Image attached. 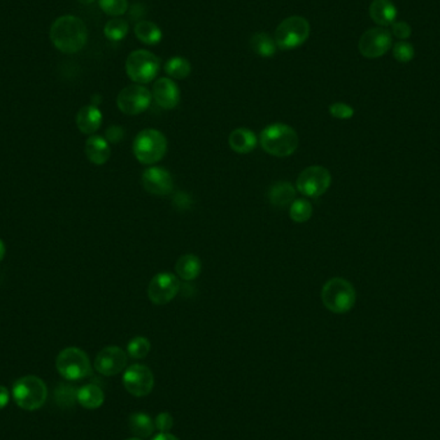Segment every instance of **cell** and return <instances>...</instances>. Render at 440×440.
Instances as JSON below:
<instances>
[{
    "label": "cell",
    "instance_id": "obj_1",
    "mask_svg": "<svg viewBox=\"0 0 440 440\" xmlns=\"http://www.w3.org/2000/svg\"><path fill=\"white\" fill-rule=\"evenodd\" d=\"M50 41L62 53H78L88 41V29L79 17H58L50 27Z\"/></svg>",
    "mask_w": 440,
    "mask_h": 440
},
{
    "label": "cell",
    "instance_id": "obj_2",
    "mask_svg": "<svg viewBox=\"0 0 440 440\" xmlns=\"http://www.w3.org/2000/svg\"><path fill=\"white\" fill-rule=\"evenodd\" d=\"M260 144L265 152L272 156L288 157L297 151L299 136L295 129L282 122H276L263 129Z\"/></svg>",
    "mask_w": 440,
    "mask_h": 440
},
{
    "label": "cell",
    "instance_id": "obj_3",
    "mask_svg": "<svg viewBox=\"0 0 440 440\" xmlns=\"http://www.w3.org/2000/svg\"><path fill=\"white\" fill-rule=\"evenodd\" d=\"M320 299L329 312L344 314L352 311L357 300V294L349 281L336 277L325 283Z\"/></svg>",
    "mask_w": 440,
    "mask_h": 440
},
{
    "label": "cell",
    "instance_id": "obj_4",
    "mask_svg": "<svg viewBox=\"0 0 440 440\" xmlns=\"http://www.w3.org/2000/svg\"><path fill=\"white\" fill-rule=\"evenodd\" d=\"M12 395L17 406L24 411H36L44 406L48 398V388L41 377L18 378L12 388Z\"/></svg>",
    "mask_w": 440,
    "mask_h": 440
},
{
    "label": "cell",
    "instance_id": "obj_5",
    "mask_svg": "<svg viewBox=\"0 0 440 440\" xmlns=\"http://www.w3.org/2000/svg\"><path fill=\"white\" fill-rule=\"evenodd\" d=\"M168 150V141L165 136L156 129L142 130L134 139L133 151L136 160L143 165H153L165 156Z\"/></svg>",
    "mask_w": 440,
    "mask_h": 440
},
{
    "label": "cell",
    "instance_id": "obj_6",
    "mask_svg": "<svg viewBox=\"0 0 440 440\" xmlns=\"http://www.w3.org/2000/svg\"><path fill=\"white\" fill-rule=\"evenodd\" d=\"M311 35V24L301 16L285 18L274 32L277 48L291 50L303 45Z\"/></svg>",
    "mask_w": 440,
    "mask_h": 440
},
{
    "label": "cell",
    "instance_id": "obj_7",
    "mask_svg": "<svg viewBox=\"0 0 440 440\" xmlns=\"http://www.w3.org/2000/svg\"><path fill=\"white\" fill-rule=\"evenodd\" d=\"M56 367L58 374L70 381L83 380L92 374V366L87 353L75 346L66 348L58 354Z\"/></svg>",
    "mask_w": 440,
    "mask_h": 440
},
{
    "label": "cell",
    "instance_id": "obj_8",
    "mask_svg": "<svg viewBox=\"0 0 440 440\" xmlns=\"http://www.w3.org/2000/svg\"><path fill=\"white\" fill-rule=\"evenodd\" d=\"M125 70L130 80L136 84H148L160 70V59L151 52L138 49L129 55L125 62Z\"/></svg>",
    "mask_w": 440,
    "mask_h": 440
},
{
    "label": "cell",
    "instance_id": "obj_9",
    "mask_svg": "<svg viewBox=\"0 0 440 440\" xmlns=\"http://www.w3.org/2000/svg\"><path fill=\"white\" fill-rule=\"evenodd\" d=\"M331 185V174L323 166H309L304 169L297 179V190L306 197H320L327 192Z\"/></svg>",
    "mask_w": 440,
    "mask_h": 440
},
{
    "label": "cell",
    "instance_id": "obj_10",
    "mask_svg": "<svg viewBox=\"0 0 440 440\" xmlns=\"http://www.w3.org/2000/svg\"><path fill=\"white\" fill-rule=\"evenodd\" d=\"M152 101V93L141 84H133L122 89L118 96V107L121 113L136 116L144 113Z\"/></svg>",
    "mask_w": 440,
    "mask_h": 440
},
{
    "label": "cell",
    "instance_id": "obj_11",
    "mask_svg": "<svg viewBox=\"0 0 440 440\" xmlns=\"http://www.w3.org/2000/svg\"><path fill=\"white\" fill-rule=\"evenodd\" d=\"M392 32L385 27H374L360 36L358 49L362 56L375 59L386 55L392 48Z\"/></svg>",
    "mask_w": 440,
    "mask_h": 440
},
{
    "label": "cell",
    "instance_id": "obj_12",
    "mask_svg": "<svg viewBox=\"0 0 440 440\" xmlns=\"http://www.w3.org/2000/svg\"><path fill=\"white\" fill-rule=\"evenodd\" d=\"M180 283L176 274L161 272L153 277L148 285V299L155 305H165L176 297Z\"/></svg>",
    "mask_w": 440,
    "mask_h": 440
},
{
    "label": "cell",
    "instance_id": "obj_13",
    "mask_svg": "<svg viewBox=\"0 0 440 440\" xmlns=\"http://www.w3.org/2000/svg\"><path fill=\"white\" fill-rule=\"evenodd\" d=\"M125 389L134 397H146L152 392L155 377L152 371L144 364H133L125 369L122 376Z\"/></svg>",
    "mask_w": 440,
    "mask_h": 440
},
{
    "label": "cell",
    "instance_id": "obj_14",
    "mask_svg": "<svg viewBox=\"0 0 440 440\" xmlns=\"http://www.w3.org/2000/svg\"><path fill=\"white\" fill-rule=\"evenodd\" d=\"M128 357L119 346H107L97 354L94 369L104 376L119 375L127 369Z\"/></svg>",
    "mask_w": 440,
    "mask_h": 440
},
{
    "label": "cell",
    "instance_id": "obj_15",
    "mask_svg": "<svg viewBox=\"0 0 440 440\" xmlns=\"http://www.w3.org/2000/svg\"><path fill=\"white\" fill-rule=\"evenodd\" d=\"M142 185L147 192L156 196H166L173 192L174 183L168 170L159 166L146 169L142 174Z\"/></svg>",
    "mask_w": 440,
    "mask_h": 440
},
{
    "label": "cell",
    "instance_id": "obj_16",
    "mask_svg": "<svg viewBox=\"0 0 440 440\" xmlns=\"http://www.w3.org/2000/svg\"><path fill=\"white\" fill-rule=\"evenodd\" d=\"M152 98L161 108L173 110L180 101V92L176 81L170 78H160L153 84Z\"/></svg>",
    "mask_w": 440,
    "mask_h": 440
},
{
    "label": "cell",
    "instance_id": "obj_17",
    "mask_svg": "<svg viewBox=\"0 0 440 440\" xmlns=\"http://www.w3.org/2000/svg\"><path fill=\"white\" fill-rule=\"evenodd\" d=\"M369 16L380 27H386L397 21L398 10L392 0H374L369 6Z\"/></svg>",
    "mask_w": 440,
    "mask_h": 440
},
{
    "label": "cell",
    "instance_id": "obj_18",
    "mask_svg": "<svg viewBox=\"0 0 440 440\" xmlns=\"http://www.w3.org/2000/svg\"><path fill=\"white\" fill-rule=\"evenodd\" d=\"M76 125L81 133L94 134L102 125V113L94 104L84 106L76 115Z\"/></svg>",
    "mask_w": 440,
    "mask_h": 440
},
{
    "label": "cell",
    "instance_id": "obj_19",
    "mask_svg": "<svg viewBox=\"0 0 440 440\" xmlns=\"http://www.w3.org/2000/svg\"><path fill=\"white\" fill-rule=\"evenodd\" d=\"M85 155L94 165H104L111 156V148L104 136H92L85 143Z\"/></svg>",
    "mask_w": 440,
    "mask_h": 440
},
{
    "label": "cell",
    "instance_id": "obj_20",
    "mask_svg": "<svg viewBox=\"0 0 440 440\" xmlns=\"http://www.w3.org/2000/svg\"><path fill=\"white\" fill-rule=\"evenodd\" d=\"M297 188L288 182H277L268 191V200L274 208H286L297 200Z\"/></svg>",
    "mask_w": 440,
    "mask_h": 440
},
{
    "label": "cell",
    "instance_id": "obj_21",
    "mask_svg": "<svg viewBox=\"0 0 440 440\" xmlns=\"http://www.w3.org/2000/svg\"><path fill=\"white\" fill-rule=\"evenodd\" d=\"M228 143L234 152L245 155L255 150L257 136L250 129L237 128L231 133Z\"/></svg>",
    "mask_w": 440,
    "mask_h": 440
},
{
    "label": "cell",
    "instance_id": "obj_22",
    "mask_svg": "<svg viewBox=\"0 0 440 440\" xmlns=\"http://www.w3.org/2000/svg\"><path fill=\"white\" fill-rule=\"evenodd\" d=\"M129 429L136 438H141V439L150 438L156 430L155 420L144 412L132 413L129 417Z\"/></svg>",
    "mask_w": 440,
    "mask_h": 440
},
{
    "label": "cell",
    "instance_id": "obj_23",
    "mask_svg": "<svg viewBox=\"0 0 440 440\" xmlns=\"http://www.w3.org/2000/svg\"><path fill=\"white\" fill-rule=\"evenodd\" d=\"M104 402V392L98 385L87 384L78 389V403L84 409H99Z\"/></svg>",
    "mask_w": 440,
    "mask_h": 440
},
{
    "label": "cell",
    "instance_id": "obj_24",
    "mask_svg": "<svg viewBox=\"0 0 440 440\" xmlns=\"http://www.w3.org/2000/svg\"><path fill=\"white\" fill-rule=\"evenodd\" d=\"M176 272L182 280H196L201 273V260L196 255L185 254L178 259Z\"/></svg>",
    "mask_w": 440,
    "mask_h": 440
},
{
    "label": "cell",
    "instance_id": "obj_25",
    "mask_svg": "<svg viewBox=\"0 0 440 440\" xmlns=\"http://www.w3.org/2000/svg\"><path fill=\"white\" fill-rule=\"evenodd\" d=\"M134 34H136L138 41H142L147 45H156L162 39V32L161 29L156 24L151 21L142 20L134 26Z\"/></svg>",
    "mask_w": 440,
    "mask_h": 440
},
{
    "label": "cell",
    "instance_id": "obj_26",
    "mask_svg": "<svg viewBox=\"0 0 440 440\" xmlns=\"http://www.w3.org/2000/svg\"><path fill=\"white\" fill-rule=\"evenodd\" d=\"M250 47L257 56L265 57V58L274 56L277 52V44L274 41V38L265 32L254 34L250 39Z\"/></svg>",
    "mask_w": 440,
    "mask_h": 440
},
{
    "label": "cell",
    "instance_id": "obj_27",
    "mask_svg": "<svg viewBox=\"0 0 440 440\" xmlns=\"http://www.w3.org/2000/svg\"><path fill=\"white\" fill-rule=\"evenodd\" d=\"M191 70V64L183 57H173L165 64V72L168 73L169 78L176 80H183L190 76Z\"/></svg>",
    "mask_w": 440,
    "mask_h": 440
},
{
    "label": "cell",
    "instance_id": "obj_28",
    "mask_svg": "<svg viewBox=\"0 0 440 440\" xmlns=\"http://www.w3.org/2000/svg\"><path fill=\"white\" fill-rule=\"evenodd\" d=\"M129 24L124 18H113L104 26V35L108 41H120L128 35Z\"/></svg>",
    "mask_w": 440,
    "mask_h": 440
},
{
    "label": "cell",
    "instance_id": "obj_29",
    "mask_svg": "<svg viewBox=\"0 0 440 440\" xmlns=\"http://www.w3.org/2000/svg\"><path fill=\"white\" fill-rule=\"evenodd\" d=\"M290 218L297 223H305L313 215L312 204L305 199H297L290 205Z\"/></svg>",
    "mask_w": 440,
    "mask_h": 440
},
{
    "label": "cell",
    "instance_id": "obj_30",
    "mask_svg": "<svg viewBox=\"0 0 440 440\" xmlns=\"http://www.w3.org/2000/svg\"><path fill=\"white\" fill-rule=\"evenodd\" d=\"M151 350V343L143 336L132 339L128 344V354L134 360H143Z\"/></svg>",
    "mask_w": 440,
    "mask_h": 440
},
{
    "label": "cell",
    "instance_id": "obj_31",
    "mask_svg": "<svg viewBox=\"0 0 440 440\" xmlns=\"http://www.w3.org/2000/svg\"><path fill=\"white\" fill-rule=\"evenodd\" d=\"M55 399L62 407H72L78 402V389L70 385H59L55 392Z\"/></svg>",
    "mask_w": 440,
    "mask_h": 440
},
{
    "label": "cell",
    "instance_id": "obj_32",
    "mask_svg": "<svg viewBox=\"0 0 440 440\" xmlns=\"http://www.w3.org/2000/svg\"><path fill=\"white\" fill-rule=\"evenodd\" d=\"M392 56L399 64H409L415 58V48L409 41H398L392 47Z\"/></svg>",
    "mask_w": 440,
    "mask_h": 440
},
{
    "label": "cell",
    "instance_id": "obj_33",
    "mask_svg": "<svg viewBox=\"0 0 440 440\" xmlns=\"http://www.w3.org/2000/svg\"><path fill=\"white\" fill-rule=\"evenodd\" d=\"M98 3L101 9L108 16H122L128 12V0H99Z\"/></svg>",
    "mask_w": 440,
    "mask_h": 440
},
{
    "label": "cell",
    "instance_id": "obj_34",
    "mask_svg": "<svg viewBox=\"0 0 440 440\" xmlns=\"http://www.w3.org/2000/svg\"><path fill=\"white\" fill-rule=\"evenodd\" d=\"M329 113L331 116H334L335 119L340 120H349L354 116V108L349 104H343V102H336L329 106Z\"/></svg>",
    "mask_w": 440,
    "mask_h": 440
},
{
    "label": "cell",
    "instance_id": "obj_35",
    "mask_svg": "<svg viewBox=\"0 0 440 440\" xmlns=\"http://www.w3.org/2000/svg\"><path fill=\"white\" fill-rule=\"evenodd\" d=\"M392 35H394L395 38H398L399 41H407L412 35V29L404 21H395L392 24Z\"/></svg>",
    "mask_w": 440,
    "mask_h": 440
},
{
    "label": "cell",
    "instance_id": "obj_36",
    "mask_svg": "<svg viewBox=\"0 0 440 440\" xmlns=\"http://www.w3.org/2000/svg\"><path fill=\"white\" fill-rule=\"evenodd\" d=\"M173 425H174V418L169 412H161L155 418V426L160 432H170L173 429Z\"/></svg>",
    "mask_w": 440,
    "mask_h": 440
},
{
    "label": "cell",
    "instance_id": "obj_37",
    "mask_svg": "<svg viewBox=\"0 0 440 440\" xmlns=\"http://www.w3.org/2000/svg\"><path fill=\"white\" fill-rule=\"evenodd\" d=\"M106 136H107V142L118 143L124 138V130H122L121 127L113 125V127H110V128L107 129Z\"/></svg>",
    "mask_w": 440,
    "mask_h": 440
},
{
    "label": "cell",
    "instance_id": "obj_38",
    "mask_svg": "<svg viewBox=\"0 0 440 440\" xmlns=\"http://www.w3.org/2000/svg\"><path fill=\"white\" fill-rule=\"evenodd\" d=\"M9 402L8 389L3 385H0V409H4Z\"/></svg>",
    "mask_w": 440,
    "mask_h": 440
},
{
    "label": "cell",
    "instance_id": "obj_39",
    "mask_svg": "<svg viewBox=\"0 0 440 440\" xmlns=\"http://www.w3.org/2000/svg\"><path fill=\"white\" fill-rule=\"evenodd\" d=\"M152 440H179L176 435L170 434V432H159Z\"/></svg>",
    "mask_w": 440,
    "mask_h": 440
},
{
    "label": "cell",
    "instance_id": "obj_40",
    "mask_svg": "<svg viewBox=\"0 0 440 440\" xmlns=\"http://www.w3.org/2000/svg\"><path fill=\"white\" fill-rule=\"evenodd\" d=\"M4 256H6V245L3 241L0 240V262L4 259Z\"/></svg>",
    "mask_w": 440,
    "mask_h": 440
},
{
    "label": "cell",
    "instance_id": "obj_41",
    "mask_svg": "<svg viewBox=\"0 0 440 440\" xmlns=\"http://www.w3.org/2000/svg\"><path fill=\"white\" fill-rule=\"evenodd\" d=\"M79 3L81 4H84V6H89V4H92V3H94L96 0H78Z\"/></svg>",
    "mask_w": 440,
    "mask_h": 440
},
{
    "label": "cell",
    "instance_id": "obj_42",
    "mask_svg": "<svg viewBox=\"0 0 440 440\" xmlns=\"http://www.w3.org/2000/svg\"><path fill=\"white\" fill-rule=\"evenodd\" d=\"M127 440H143V439H141V438H136V437H134V438H130V439H127Z\"/></svg>",
    "mask_w": 440,
    "mask_h": 440
}]
</instances>
